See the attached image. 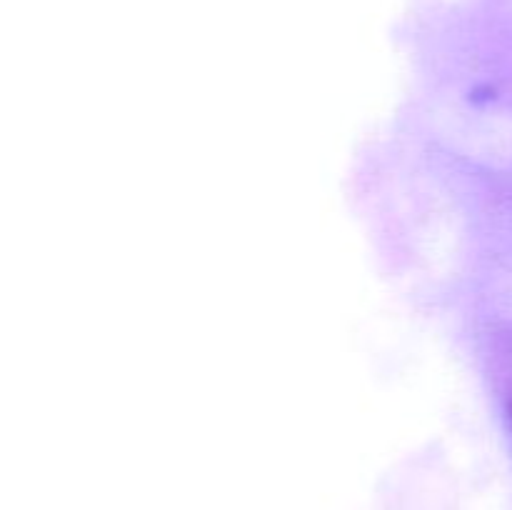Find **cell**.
Listing matches in <instances>:
<instances>
[{
	"label": "cell",
	"mask_w": 512,
	"mask_h": 510,
	"mask_svg": "<svg viewBox=\"0 0 512 510\" xmlns=\"http://www.w3.org/2000/svg\"><path fill=\"white\" fill-rule=\"evenodd\" d=\"M508 415H510V423H512V400H510V405H508Z\"/></svg>",
	"instance_id": "1"
}]
</instances>
